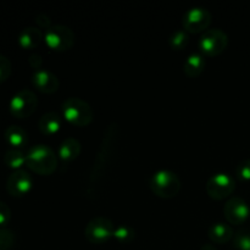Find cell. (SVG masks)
<instances>
[{"instance_id":"cell-1","label":"cell","mask_w":250,"mask_h":250,"mask_svg":"<svg viewBox=\"0 0 250 250\" xmlns=\"http://www.w3.org/2000/svg\"><path fill=\"white\" fill-rule=\"evenodd\" d=\"M120 142V127L116 122H112L105 128L99 148L95 154L94 161L88 175L87 186L84 188V197L94 199L104 185L107 175L112 167L115 156L117 154Z\"/></svg>"},{"instance_id":"cell-2","label":"cell","mask_w":250,"mask_h":250,"mask_svg":"<svg viewBox=\"0 0 250 250\" xmlns=\"http://www.w3.org/2000/svg\"><path fill=\"white\" fill-rule=\"evenodd\" d=\"M26 165L34 173L49 176L55 172L58 167V156L50 146L37 144L31 146L26 154Z\"/></svg>"},{"instance_id":"cell-3","label":"cell","mask_w":250,"mask_h":250,"mask_svg":"<svg viewBox=\"0 0 250 250\" xmlns=\"http://www.w3.org/2000/svg\"><path fill=\"white\" fill-rule=\"evenodd\" d=\"M61 111L66 121L76 127L88 126L93 121V116H94L89 103L76 97L63 100L61 104Z\"/></svg>"},{"instance_id":"cell-4","label":"cell","mask_w":250,"mask_h":250,"mask_svg":"<svg viewBox=\"0 0 250 250\" xmlns=\"http://www.w3.org/2000/svg\"><path fill=\"white\" fill-rule=\"evenodd\" d=\"M149 187L151 192L163 199H171L181 190V180L177 173L170 170H159L150 177Z\"/></svg>"},{"instance_id":"cell-5","label":"cell","mask_w":250,"mask_h":250,"mask_svg":"<svg viewBox=\"0 0 250 250\" xmlns=\"http://www.w3.org/2000/svg\"><path fill=\"white\" fill-rule=\"evenodd\" d=\"M44 42L53 51L70 50L75 44V33L72 29L63 24H56L46 29Z\"/></svg>"},{"instance_id":"cell-6","label":"cell","mask_w":250,"mask_h":250,"mask_svg":"<svg viewBox=\"0 0 250 250\" xmlns=\"http://www.w3.org/2000/svg\"><path fill=\"white\" fill-rule=\"evenodd\" d=\"M229 45V36L220 28L208 29L202 33L199 39V49L205 56H217L226 50Z\"/></svg>"},{"instance_id":"cell-7","label":"cell","mask_w":250,"mask_h":250,"mask_svg":"<svg viewBox=\"0 0 250 250\" xmlns=\"http://www.w3.org/2000/svg\"><path fill=\"white\" fill-rule=\"evenodd\" d=\"M115 226L109 217L98 216L90 220L84 229V236L92 244H104L114 234Z\"/></svg>"},{"instance_id":"cell-8","label":"cell","mask_w":250,"mask_h":250,"mask_svg":"<svg viewBox=\"0 0 250 250\" xmlns=\"http://www.w3.org/2000/svg\"><path fill=\"white\" fill-rule=\"evenodd\" d=\"M212 15L205 7L194 6L188 9L183 15L182 24L187 33H204L211 23Z\"/></svg>"},{"instance_id":"cell-9","label":"cell","mask_w":250,"mask_h":250,"mask_svg":"<svg viewBox=\"0 0 250 250\" xmlns=\"http://www.w3.org/2000/svg\"><path fill=\"white\" fill-rule=\"evenodd\" d=\"M236 189V181L229 173L219 172L212 175L205 185L208 195L214 200H224Z\"/></svg>"},{"instance_id":"cell-10","label":"cell","mask_w":250,"mask_h":250,"mask_svg":"<svg viewBox=\"0 0 250 250\" xmlns=\"http://www.w3.org/2000/svg\"><path fill=\"white\" fill-rule=\"evenodd\" d=\"M37 105V95L29 89H21L10 100L9 110L12 116L17 119H27L36 111Z\"/></svg>"},{"instance_id":"cell-11","label":"cell","mask_w":250,"mask_h":250,"mask_svg":"<svg viewBox=\"0 0 250 250\" xmlns=\"http://www.w3.org/2000/svg\"><path fill=\"white\" fill-rule=\"evenodd\" d=\"M225 219L229 225H242L250 216L248 203L241 197H232L224 207Z\"/></svg>"},{"instance_id":"cell-12","label":"cell","mask_w":250,"mask_h":250,"mask_svg":"<svg viewBox=\"0 0 250 250\" xmlns=\"http://www.w3.org/2000/svg\"><path fill=\"white\" fill-rule=\"evenodd\" d=\"M32 187H33V180L27 171L16 170L7 177L6 190L11 197H23L29 193Z\"/></svg>"},{"instance_id":"cell-13","label":"cell","mask_w":250,"mask_h":250,"mask_svg":"<svg viewBox=\"0 0 250 250\" xmlns=\"http://www.w3.org/2000/svg\"><path fill=\"white\" fill-rule=\"evenodd\" d=\"M32 83L39 92L44 94H53L59 89V80L53 72L41 68L34 71L32 76Z\"/></svg>"},{"instance_id":"cell-14","label":"cell","mask_w":250,"mask_h":250,"mask_svg":"<svg viewBox=\"0 0 250 250\" xmlns=\"http://www.w3.org/2000/svg\"><path fill=\"white\" fill-rule=\"evenodd\" d=\"M44 41V34L37 27H26L19 34V44L24 50H32L41 45Z\"/></svg>"},{"instance_id":"cell-15","label":"cell","mask_w":250,"mask_h":250,"mask_svg":"<svg viewBox=\"0 0 250 250\" xmlns=\"http://www.w3.org/2000/svg\"><path fill=\"white\" fill-rule=\"evenodd\" d=\"M208 237L212 243L225 244L229 243L231 239H233L234 231L231 225L224 224V222H216L212 224L208 229Z\"/></svg>"},{"instance_id":"cell-16","label":"cell","mask_w":250,"mask_h":250,"mask_svg":"<svg viewBox=\"0 0 250 250\" xmlns=\"http://www.w3.org/2000/svg\"><path fill=\"white\" fill-rule=\"evenodd\" d=\"M81 150H82L81 142L73 137H68L61 142L59 146V156L65 163H70L80 156Z\"/></svg>"},{"instance_id":"cell-17","label":"cell","mask_w":250,"mask_h":250,"mask_svg":"<svg viewBox=\"0 0 250 250\" xmlns=\"http://www.w3.org/2000/svg\"><path fill=\"white\" fill-rule=\"evenodd\" d=\"M5 141L12 146V149L23 148L28 143V134L21 126L12 125L5 129Z\"/></svg>"},{"instance_id":"cell-18","label":"cell","mask_w":250,"mask_h":250,"mask_svg":"<svg viewBox=\"0 0 250 250\" xmlns=\"http://www.w3.org/2000/svg\"><path fill=\"white\" fill-rule=\"evenodd\" d=\"M61 119L56 112H46L39 119L38 129L45 136H53L60 131Z\"/></svg>"},{"instance_id":"cell-19","label":"cell","mask_w":250,"mask_h":250,"mask_svg":"<svg viewBox=\"0 0 250 250\" xmlns=\"http://www.w3.org/2000/svg\"><path fill=\"white\" fill-rule=\"evenodd\" d=\"M205 68V59L200 54H190L183 63V72L189 78H195L203 73Z\"/></svg>"},{"instance_id":"cell-20","label":"cell","mask_w":250,"mask_h":250,"mask_svg":"<svg viewBox=\"0 0 250 250\" xmlns=\"http://www.w3.org/2000/svg\"><path fill=\"white\" fill-rule=\"evenodd\" d=\"M4 163L12 170H21L22 166L26 164V155L20 149H10L5 153Z\"/></svg>"},{"instance_id":"cell-21","label":"cell","mask_w":250,"mask_h":250,"mask_svg":"<svg viewBox=\"0 0 250 250\" xmlns=\"http://www.w3.org/2000/svg\"><path fill=\"white\" fill-rule=\"evenodd\" d=\"M168 44L172 50L181 51L185 50L189 44V34L185 31V29H178L171 34L170 39H168Z\"/></svg>"},{"instance_id":"cell-22","label":"cell","mask_w":250,"mask_h":250,"mask_svg":"<svg viewBox=\"0 0 250 250\" xmlns=\"http://www.w3.org/2000/svg\"><path fill=\"white\" fill-rule=\"evenodd\" d=\"M115 239L121 244H128L136 238V231L133 227L129 225H119L115 227L114 234H112Z\"/></svg>"},{"instance_id":"cell-23","label":"cell","mask_w":250,"mask_h":250,"mask_svg":"<svg viewBox=\"0 0 250 250\" xmlns=\"http://www.w3.org/2000/svg\"><path fill=\"white\" fill-rule=\"evenodd\" d=\"M233 246L238 250H250V232L243 229L234 233Z\"/></svg>"},{"instance_id":"cell-24","label":"cell","mask_w":250,"mask_h":250,"mask_svg":"<svg viewBox=\"0 0 250 250\" xmlns=\"http://www.w3.org/2000/svg\"><path fill=\"white\" fill-rule=\"evenodd\" d=\"M15 244V233L6 227H0V250H10Z\"/></svg>"},{"instance_id":"cell-25","label":"cell","mask_w":250,"mask_h":250,"mask_svg":"<svg viewBox=\"0 0 250 250\" xmlns=\"http://www.w3.org/2000/svg\"><path fill=\"white\" fill-rule=\"evenodd\" d=\"M236 176L239 181H250V159H243L236 167Z\"/></svg>"},{"instance_id":"cell-26","label":"cell","mask_w":250,"mask_h":250,"mask_svg":"<svg viewBox=\"0 0 250 250\" xmlns=\"http://www.w3.org/2000/svg\"><path fill=\"white\" fill-rule=\"evenodd\" d=\"M12 72L11 61L7 56L0 54V83L5 82Z\"/></svg>"},{"instance_id":"cell-27","label":"cell","mask_w":250,"mask_h":250,"mask_svg":"<svg viewBox=\"0 0 250 250\" xmlns=\"http://www.w3.org/2000/svg\"><path fill=\"white\" fill-rule=\"evenodd\" d=\"M11 220V210L5 202L0 200V227H5Z\"/></svg>"},{"instance_id":"cell-28","label":"cell","mask_w":250,"mask_h":250,"mask_svg":"<svg viewBox=\"0 0 250 250\" xmlns=\"http://www.w3.org/2000/svg\"><path fill=\"white\" fill-rule=\"evenodd\" d=\"M36 23L38 24V27H41V28L49 29L51 27V20L45 12H41V14H38L36 16Z\"/></svg>"},{"instance_id":"cell-29","label":"cell","mask_w":250,"mask_h":250,"mask_svg":"<svg viewBox=\"0 0 250 250\" xmlns=\"http://www.w3.org/2000/svg\"><path fill=\"white\" fill-rule=\"evenodd\" d=\"M28 62L36 71L41 70L42 63H43V59H42V56L39 55V54H32L28 59Z\"/></svg>"},{"instance_id":"cell-30","label":"cell","mask_w":250,"mask_h":250,"mask_svg":"<svg viewBox=\"0 0 250 250\" xmlns=\"http://www.w3.org/2000/svg\"><path fill=\"white\" fill-rule=\"evenodd\" d=\"M200 250H217L212 244H204V246L200 248Z\"/></svg>"}]
</instances>
